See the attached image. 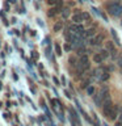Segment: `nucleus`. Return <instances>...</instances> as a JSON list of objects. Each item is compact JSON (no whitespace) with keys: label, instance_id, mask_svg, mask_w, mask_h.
Wrapping results in <instances>:
<instances>
[{"label":"nucleus","instance_id":"20","mask_svg":"<svg viewBox=\"0 0 122 126\" xmlns=\"http://www.w3.org/2000/svg\"><path fill=\"white\" fill-rule=\"evenodd\" d=\"M118 66H120V67H122V55H121L120 58H118Z\"/></svg>","mask_w":122,"mask_h":126},{"label":"nucleus","instance_id":"19","mask_svg":"<svg viewBox=\"0 0 122 126\" xmlns=\"http://www.w3.org/2000/svg\"><path fill=\"white\" fill-rule=\"evenodd\" d=\"M88 85H89V81H84V83L81 84V88H87Z\"/></svg>","mask_w":122,"mask_h":126},{"label":"nucleus","instance_id":"8","mask_svg":"<svg viewBox=\"0 0 122 126\" xmlns=\"http://www.w3.org/2000/svg\"><path fill=\"white\" fill-rule=\"evenodd\" d=\"M108 79H109V72H106L105 68H104V71H102V74L100 75V80L105 81V80H108Z\"/></svg>","mask_w":122,"mask_h":126},{"label":"nucleus","instance_id":"6","mask_svg":"<svg viewBox=\"0 0 122 126\" xmlns=\"http://www.w3.org/2000/svg\"><path fill=\"white\" fill-rule=\"evenodd\" d=\"M61 15L63 18H68L70 17V9L68 8H62L61 9Z\"/></svg>","mask_w":122,"mask_h":126},{"label":"nucleus","instance_id":"13","mask_svg":"<svg viewBox=\"0 0 122 126\" xmlns=\"http://www.w3.org/2000/svg\"><path fill=\"white\" fill-rule=\"evenodd\" d=\"M106 49L110 50V51H113V50H114V45H113V42H112V41H108V42H106Z\"/></svg>","mask_w":122,"mask_h":126},{"label":"nucleus","instance_id":"14","mask_svg":"<svg viewBox=\"0 0 122 126\" xmlns=\"http://www.w3.org/2000/svg\"><path fill=\"white\" fill-rule=\"evenodd\" d=\"M68 62H70V64H71V66H76V59H75L74 57H70Z\"/></svg>","mask_w":122,"mask_h":126},{"label":"nucleus","instance_id":"5","mask_svg":"<svg viewBox=\"0 0 122 126\" xmlns=\"http://www.w3.org/2000/svg\"><path fill=\"white\" fill-rule=\"evenodd\" d=\"M96 34V30H94V28H91V29H88V30H84V37H87V38H91V37H93V35Z\"/></svg>","mask_w":122,"mask_h":126},{"label":"nucleus","instance_id":"1","mask_svg":"<svg viewBox=\"0 0 122 126\" xmlns=\"http://www.w3.org/2000/svg\"><path fill=\"white\" fill-rule=\"evenodd\" d=\"M106 11L110 16H114V17H120L122 15V5L118 1H112L106 4Z\"/></svg>","mask_w":122,"mask_h":126},{"label":"nucleus","instance_id":"12","mask_svg":"<svg viewBox=\"0 0 122 126\" xmlns=\"http://www.w3.org/2000/svg\"><path fill=\"white\" fill-rule=\"evenodd\" d=\"M100 55H101V57H102V59H106V58H108L109 57V53H108V50H101L100 51Z\"/></svg>","mask_w":122,"mask_h":126},{"label":"nucleus","instance_id":"2","mask_svg":"<svg viewBox=\"0 0 122 126\" xmlns=\"http://www.w3.org/2000/svg\"><path fill=\"white\" fill-rule=\"evenodd\" d=\"M102 41H104V34H97V35H93V37L91 38L89 43L92 46H98Z\"/></svg>","mask_w":122,"mask_h":126},{"label":"nucleus","instance_id":"9","mask_svg":"<svg viewBox=\"0 0 122 126\" xmlns=\"http://www.w3.org/2000/svg\"><path fill=\"white\" fill-rule=\"evenodd\" d=\"M62 29H63V22L62 21H59L54 25V32H61Z\"/></svg>","mask_w":122,"mask_h":126},{"label":"nucleus","instance_id":"3","mask_svg":"<svg viewBox=\"0 0 122 126\" xmlns=\"http://www.w3.org/2000/svg\"><path fill=\"white\" fill-rule=\"evenodd\" d=\"M72 21H74V24H81L83 21H84L80 12H77V13H75V15L72 16Z\"/></svg>","mask_w":122,"mask_h":126},{"label":"nucleus","instance_id":"22","mask_svg":"<svg viewBox=\"0 0 122 126\" xmlns=\"http://www.w3.org/2000/svg\"><path fill=\"white\" fill-rule=\"evenodd\" d=\"M121 26H122V22H121Z\"/></svg>","mask_w":122,"mask_h":126},{"label":"nucleus","instance_id":"18","mask_svg":"<svg viewBox=\"0 0 122 126\" xmlns=\"http://www.w3.org/2000/svg\"><path fill=\"white\" fill-rule=\"evenodd\" d=\"M71 49H72V46H71V45H68V43H66V45H64V50L66 51H70Z\"/></svg>","mask_w":122,"mask_h":126},{"label":"nucleus","instance_id":"11","mask_svg":"<svg viewBox=\"0 0 122 126\" xmlns=\"http://www.w3.org/2000/svg\"><path fill=\"white\" fill-rule=\"evenodd\" d=\"M87 92H88L89 96H93V93H94V87H93V85H88V87H87Z\"/></svg>","mask_w":122,"mask_h":126},{"label":"nucleus","instance_id":"7","mask_svg":"<svg viewBox=\"0 0 122 126\" xmlns=\"http://www.w3.org/2000/svg\"><path fill=\"white\" fill-rule=\"evenodd\" d=\"M102 61H104V59H102V57L100 55V53L93 55V62H94V63H101Z\"/></svg>","mask_w":122,"mask_h":126},{"label":"nucleus","instance_id":"4","mask_svg":"<svg viewBox=\"0 0 122 126\" xmlns=\"http://www.w3.org/2000/svg\"><path fill=\"white\" fill-rule=\"evenodd\" d=\"M61 9H62V8H59L58 5L54 7V8H51V9L47 12V16H49V17H54L57 13H61Z\"/></svg>","mask_w":122,"mask_h":126},{"label":"nucleus","instance_id":"10","mask_svg":"<svg viewBox=\"0 0 122 126\" xmlns=\"http://www.w3.org/2000/svg\"><path fill=\"white\" fill-rule=\"evenodd\" d=\"M110 32H112L113 37H114V39H116V43H117L118 46H120V45H121V42H120V38H118V35H117V33H116V30H114V29H112Z\"/></svg>","mask_w":122,"mask_h":126},{"label":"nucleus","instance_id":"15","mask_svg":"<svg viewBox=\"0 0 122 126\" xmlns=\"http://www.w3.org/2000/svg\"><path fill=\"white\" fill-rule=\"evenodd\" d=\"M81 16H83V20H89V18H91L89 13H87V12H83V13H81Z\"/></svg>","mask_w":122,"mask_h":126},{"label":"nucleus","instance_id":"17","mask_svg":"<svg viewBox=\"0 0 122 126\" xmlns=\"http://www.w3.org/2000/svg\"><path fill=\"white\" fill-rule=\"evenodd\" d=\"M57 3H58V0H47L49 5H57Z\"/></svg>","mask_w":122,"mask_h":126},{"label":"nucleus","instance_id":"16","mask_svg":"<svg viewBox=\"0 0 122 126\" xmlns=\"http://www.w3.org/2000/svg\"><path fill=\"white\" fill-rule=\"evenodd\" d=\"M55 51H57V54H58V55H62V51H61V46H59L58 43H57V45H55Z\"/></svg>","mask_w":122,"mask_h":126},{"label":"nucleus","instance_id":"21","mask_svg":"<svg viewBox=\"0 0 122 126\" xmlns=\"http://www.w3.org/2000/svg\"><path fill=\"white\" fill-rule=\"evenodd\" d=\"M116 126H122V121H118V122H116Z\"/></svg>","mask_w":122,"mask_h":126}]
</instances>
